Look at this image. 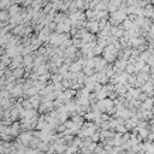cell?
Listing matches in <instances>:
<instances>
[{
  "label": "cell",
  "mask_w": 154,
  "mask_h": 154,
  "mask_svg": "<svg viewBox=\"0 0 154 154\" xmlns=\"http://www.w3.org/2000/svg\"><path fill=\"white\" fill-rule=\"evenodd\" d=\"M125 70H126V72H128L129 75H130V73H132L134 71H135V66H132L131 64H129L128 66H126V69H125Z\"/></svg>",
  "instance_id": "obj_7"
},
{
  "label": "cell",
  "mask_w": 154,
  "mask_h": 154,
  "mask_svg": "<svg viewBox=\"0 0 154 154\" xmlns=\"http://www.w3.org/2000/svg\"><path fill=\"white\" fill-rule=\"evenodd\" d=\"M87 26H88V29H90V30H92V33L98 31V30H99V28H100L98 21H92V22H89Z\"/></svg>",
  "instance_id": "obj_1"
},
{
  "label": "cell",
  "mask_w": 154,
  "mask_h": 154,
  "mask_svg": "<svg viewBox=\"0 0 154 154\" xmlns=\"http://www.w3.org/2000/svg\"><path fill=\"white\" fill-rule=\"evenodd\" d=\"M22 105H23V109H24L25 111H28V110H33V105H31V102L29 101V100H25V101H23V102H22Z\"/></svg>",
  "instance_id": "obj_4"
},
{
  "label": "cell",
  "mask_w": 154,
  "mask_h": 154,
  "mask_svg": "<svg viewBox=\"0 0 154 154\" xmlns=\"http://www.w3.org/2000/svg\"><path fill=\"white\" fill-rule=\"evenodd\" d=\"M99 135H100V134H99V132H95V134H94V135H93V136L90 137V138H92V141H93V142H96V141H98V140H99Z\"/></svg>",
  "instance_id": "obj_8"
},
{
  "label": "cell",
  "mask_w": 154,
  "mask_h": 154,
  "mask_svg": "<svg viewBox=\"0 0 154 154\" xmlns=\"http://www.w3.org/2000/svg\"><path fill=\"white\" fill-rule=\"evenodd\" d=\"M23 72H24V70H23V68H18V69H16L15 71L12 72V75L15 76V77H21L22 75H23Z\"/></svg>",
  "instance_id": "obj_5"
},
{
  "label": "cell",
  "mask_w": 154,
  "mask_h": 154,
  "mask_svg": "<svg viewBox=\"0 0 154 154\" xmlns=\"http://www.w3.org/2000/svg\"><path fill=\"white\" fill-rule=\"evenodd\" d=\"M48 147H50V146L46 143V142H40L39 146H37V148H39L40 152H43V151H47V152H48Z\"/></svg>",
  "instance_id": "obj_3"
},
{
  "label": "cell",
  "mask_w": 154,
  "mask_h": 154,
  "mask_svg": "<svg viewBox=\"0 0 154 154\" xmlns=\"http://www.w3.org/2000/svg\"><path fill=\"white\" fill-rule=\"evenodd\" d=\"M116 131H118V134H120V132H123V134H125L126 132V128H125V125H118L117 128H116Z\"/></svg>",
  "instance_id": "obj_6"
},
{
  "label": "cell",
  "mask_w": 154,
  "mask_h": 154,
  "mask_svg": "<svg viewBox=\"0 0 154 154\" xmlns=\"http://www.w3.org/2000/svg\"><path fill=\"white\" fill-rule=\"evenodd\" d=\"M22 89H23V85H19V84H18V85L15 87V89H13V90L10 93V94H11L12 96L16 98V96H18V95L22 94Z\"/></svg>",
  "instance_id": "obj_2"
}]
</instances>
